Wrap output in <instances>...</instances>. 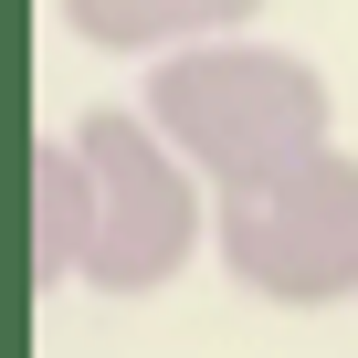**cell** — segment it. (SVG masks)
Returning a JSON list of instances; mask_svg holds the SVG:
<instances>
[{
	"instance_id": "4",
	"label": "cell",
	"mask_w": 358,
	"mask_h": 358,
	"mask_svg": "<svg viewBox=\"0 0 358 358\" xmlns=\"http://www.w3.org/2000/svg\"><path fill=\"white\" fill-rule=\"evenodd\" d=\"M64 11V32L85 43V53H137V64H158V53H190V43H232L264 0H53Z\"/></svg>"
},
{
	"instance_id": "5",
	"label": "cell",
	"mask_w": 358,
	"mask_h": 358,
	"mask_svg": "<svg viewBox=\"0 0 358 358\" xmlns=\"http://www.w3.org/2000/svg\"><path fill=\"white\" fill-rule=\"evenodd\" d=\"M95 253V190H85V148L43 137L32 148V285H85Z\"/></svg>"
},
{
	"instance_id": "2",
	"label": "cell",
	"mask_w": 358,
	"mask_h": 358,
	"mask_svg": "<svg viewBox=\"0 0 358 358\" xmlns=\"http://www.w3.org/2000/svg\"><path fill=\"white\" fill-rule=\"evenodd\" d=\"M85 148V190H95V253H85V285L95 295H169L179 274L201 264L211 222H222V190L179 158L148 106H85L64 127Z\"/></svg>"
},
{
	"instance_id": "3",
	"label": "cell",
	"mask_w": 358,
	"mask_h": 358,
	"mask_svg": "<svg viewBox=\"0 0 358 358\" xmlns=\"http://www.w3.org/2000/svg\"><path fill=\"white\" fill-rule=\"evenodd\" d=\"M211 253L243 295L285 306V316H327L358 295V158L348 148H316L253 190H222V222H211Z\"/></svg>"
},
{
	"instance_id": "1",
	"label": "cell",
	"mask_w": 358,
	"mask_h": 358,
	"mask_svg": "<svg viewBox=\"0 0 358 358\" xmlns=\"http://www.w3.org/2000/svg\"><path fill=\"white\" fill-rule=\"evenodd\" d=\"M148 127L190 158L211 190H253V179L337 148V95L295 43H190V53H158L137 85Z\"/></svg>"
}]
</instances>
